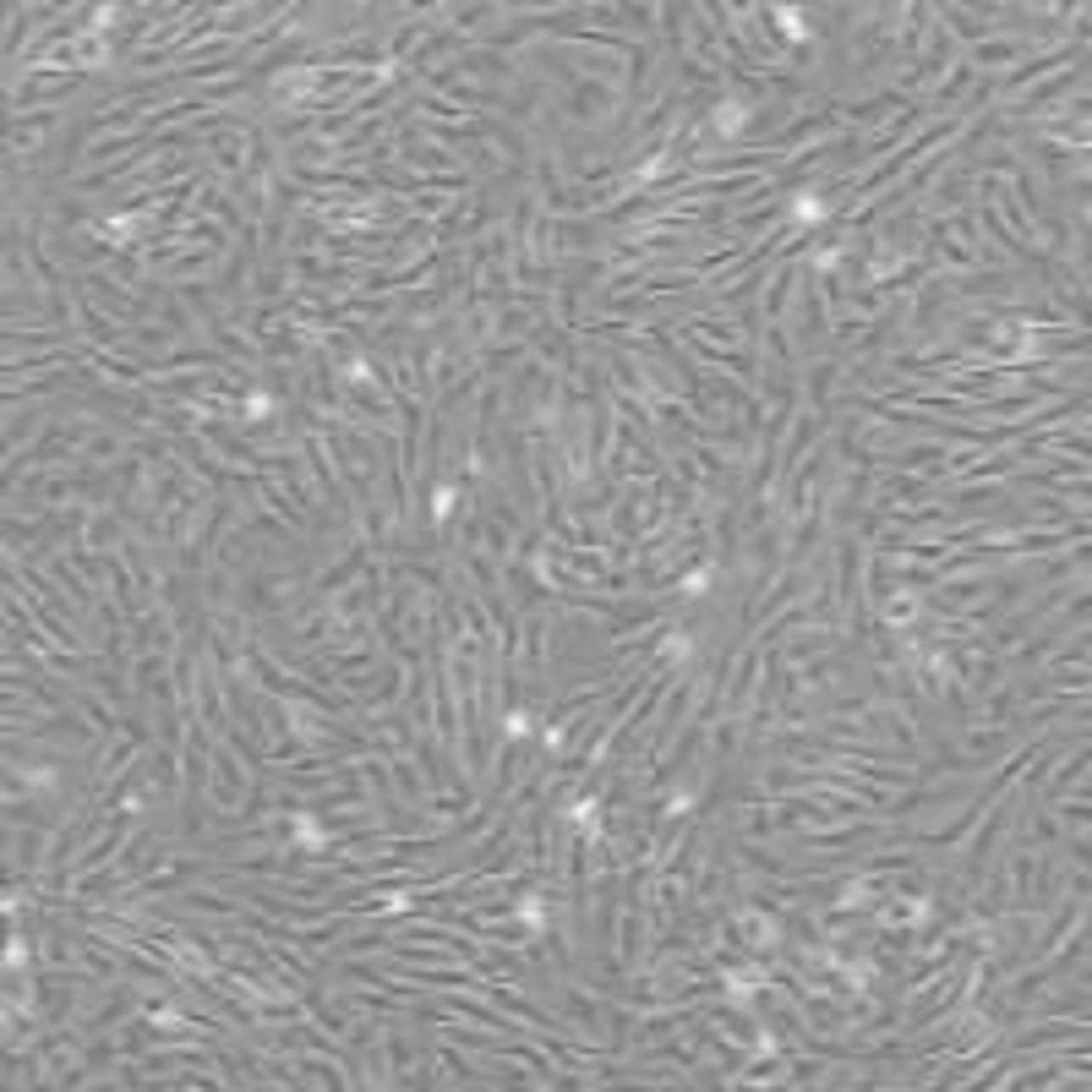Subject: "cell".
Segmentation results:
<instances>
[{"instance_id":"cell-6","label":"cell","mask_w":1092,"mask_h":1092,"mask_svg":"<svg viewBox=\"0 0 1092 1092\" xmlns=\"http://www.w3.org/2000/svg\"><path fill=\"white\" fill-rule=\"evenodd\" d=\"M77 705H82V710H88V716H94V721H99V732H104V737H115V726H121V721H115V716H110V710H104V705H99V699H94V694H77Z\"/></svg>"},{"instance_id":"cell-7","label":"cell","mask_w":1092,"mask_h":1092,"mask_svg":"<svg viewBox=\"0 0 1092 1092\" xmlns=\"http://www.w3.org/2000/svg\"><path fill=\"white\" fill-rule=\"evenodd\" d=\"M1082 776H1087V748H1076V759H1071V765H1065V771L1055 776V792H1065L1071 782H1082Z\"/></svg>"},{"instance_id":"cell-3","label":"cell","mask_w":1092,"mask_h":1092,"mask_svg":"<svg viewBox=\"0 0 1092 1092\" xmlns=\"http://www.w3.org/2000/svg\"><path fill=\"white\" fill-rule=\"evenodd\" d=\"M688 333H705L710 344H737V339H743L726 317H694V322H688Z\"/></svg>"},{"instance_id":"cell-8","label":"cell","mask_w":1092,"mask_h":1092,"mask_svg":"<svg viewBox=\"0 0 1092 1092\" xmlns=\"http://www.w3.org/2000/svg\"><path fill=\"white\" fill-rule=\"evenodd\" d=\"M776 219H782V202L759 208V213H743V219H737V225H743V230H765V225H776Z\"/></svg>"},{"instance_id":"cell-4","label":"cell","mask_w":1092,"mask_h":1092,"mask_svg":"<svg viewBox=\"0 0 1092 1092\" xmlns=\"http://www.w3.org/2000/svg\"><path fill=\"white\" fill-rule=\"evenodd\" d=\"M967 82H972V60H961V66L951 71V82H945L940 94H934V104H929V110H945V104H951V99H956V94H961V88H967Z\"/></svg>"},{"instance_id":"cell-5","label":"cell","mask_w":1092,"mask_h":1092,"mask_svg":"<svg viewBox=\"0 0 1092 1092\" xmlns=\"http://www.w3.org/2000/svg\"><path fill=\"white\" fill-rule=\"evenodd\" d=\"M1021 38H1010V44H989V49H978V55H972V66H999V60H1016L1021 55Z\"/></svg>"},{"instance_id":"cell-1","label":"cell","mask_w":1092,"mask_h":1092,"mask_svg":"<svg viewBox=\"0 0 1092 1092\" xmlns=\"http://www.w3.org/2000/svg\"><path fill=\"white\" fill-rule=\"evenodd\" d=\"M82 290H88V301H104L115 311V317H142V301H132V295H121L110 279H99V273H88L82 279Z\"/></svg>"},{"instance_id":"cell-2","label":"cell","mask_w":1092,"mask_h":1092,"mask_svg":"<svg viewBox=\"0 0 1092 1092\" xmlns=\"http://www.w3.org/2000/svg\"><path fill=\"white\" fill-rule=\"evenodd\" d=\"M940 17H951L961 38H978V33H994V22H989V11H983V17H978V11H961V6H945V11H940Z\"/></svg>"}]
</instances>
